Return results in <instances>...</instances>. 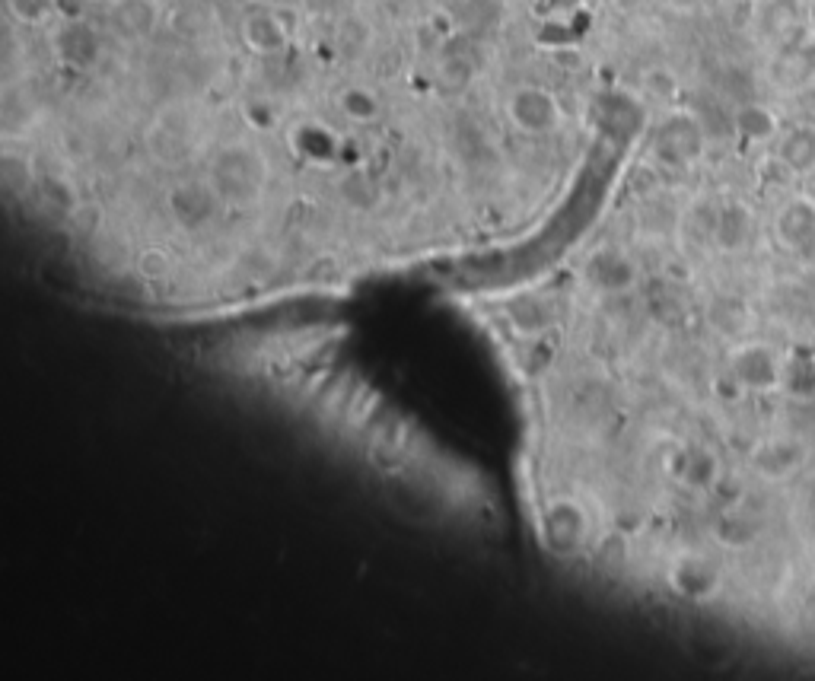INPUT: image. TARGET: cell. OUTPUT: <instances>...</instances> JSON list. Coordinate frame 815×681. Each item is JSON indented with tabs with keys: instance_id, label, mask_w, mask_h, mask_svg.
I'll return each instance as SVG.
<instances>
[{
	"instance_id": "obj_1",
	"label": "cell",
	"mask_w": 815,
	"mask_h": 681,
	"mask_svg": "<svg viewBox=\"0 0 815 681\" xmlns=\"http://www.w3.org/2000/svg\"><path fill=\"white\" fill-rule=\"evenodd\" d=\"M214 188L220 191L223 201H233V204H246V201H255L258 191L265 188L268 182V163L265 156L246 147V144H233V147H223L214 163H211V176Z\"/></svg>"
},
{
	"instance_id": "obj_2",
	"label": "cell",
	"mask_w": 815,
	"mask_h": 681,
	"mask_svg": "<svg viewBox=\"0 0 815 681\" xmlns=\"http://www.w3.org/2000/svg\"><path fill=\"white\" fill-rule=\"evenodd\" d=\"M504 112H507V121L519 131V134H529V137H545V134H554L561 128V102L551 90L545 86H535V83H523L510 90L507 102H504Z\"/></svg>"
},
{
	"instance_id": "obj_3",
	"label": "cell",
	"mask_w": 815,
	"mask_h": 681,
	"mask_svg": "<svg viewBox=\"0 0 815 681\" xmlns=\"http://www.w3.org/2000/svg\"><path fill=\"white\" fill-rule=\"evenodd\" d=\"M220 204L223 198L211 179H182L166 191V211L185 233H198L204 226H211L220 214Z\"/></svg>"
},
{
	"instance_id": "obj_4",
	"label": "cell",
	"mask_w": 815,
	"mask_h": 681,
	"mask_svg": "<svg viewBox=\"0 0 815 681\" xmlns=\"http://www.w3.org/2000/svg\"><path fill=\"white\" fill-rule=\"evenodd\" d=\"M542 538L554 554H577L589 538V522L583 506L574 500H554L542 513Z\"/></svg>"
},
{
	"instance_id": "obj_5",
	"label": "cell",
	"mask_w": 815,
	"mask_h": 681,
	"mask_svg": "<svg viewBox=\"0 0 815 681\" xmlns=\"http://www.w3.org/2000/svg\"><path fill=\"white\" fill-rule=\"evenodd\" d=\"M780 366H784V363L771 354V347L742 344L739 351L733 354L730 373H733V382L739 389L771 392V389H780Z\"/></svg>"
},
{
	"instance_id": "obj_6",
	"label": "cell",
	"mask_w": 815,
	"mask_h": 681,
	"mask_svg": "<svg viewBox=\"0 0 815 681\" xmlns=\"http://www.w3.org/2000/svg\"><path fill=\"white\" fill-rule=\"evenodd\" d=\"M704 150V131L691 115H672L656 134V156L669 166L695 163Z\"/></svg>"
},
{
	"instance_id": "obj_7",
	"label": "cell",
	"mask_w": 815,
	"mask_h": 681,
	"mask_svg": "<svg viewBox=\"0 0 815 681\" xmlns=\"http://www.w3.org/2000/svg\"><path fill=\"white\" fill-rule=\"evenodd\" d=\"M637 277H640L637 265L618 249H599L586 261V281L602 293H612V296L628 293L637 287Z\"/></svg>"
},
{
	"instance_id": "obj_8",
	"label": "cell",
	"mask_w": 815,
	"mask_h": 681,
	"mask_svg": "<svg viewBox=\"0 0 815 681\" xmlns=\"http://www.w3.org/2000/svg\"><path fill=\"white\" fill-rule=\"evenodd\" d=\"M669 586L691 602L714 599L720 592V570L701 554H685L669 570Z\"/></svg>"
},
{
	"instance_id": "obj_9",
	"label": "cell",
	"mask_w": 815,
	"mask_h": 681,
	"mask_svg": "<svg viewBox=\"0 0 815 681\" xmlns=\"http://www.w3.org/2000/svg\"><path fill=\"white\" fill-rule=\"evenodd\" d=\"M55 48H58V58L64 64L77 67V71H90V67L102 58V39L96 26H90L86 20H77L71 16L55 36Z\"/></svg>"
},
{
	"instance_id": "obj_10",
	"label": "cell",
	"mask_w": 815,
	"mask_h": 681,
	"mask_svg": "<svg viewBox=\"0 0 815 681\" xmlns=\"http://www.w3.org/2000/svg\"><path fill=\"white\" fill-rule=\"evenodd\" d=\"M290 147L309 166H332L341 156V137L319 121H303L290 131Z\"/></svg>"
},
{
	"instance_id": "obj_11",
	"label": "cell",
	"mask_w": 815,
	"mask_h": 681,
	"mask_svg": "<svg viewBox=\"0 0 815 681\" xmlns=\"http://www.w3.org/2000/svg\"><path fill=\"white\" fill-rule=\"evenodd\" d=\"M242 42L258 58H274L281 55L290 42V32L281 23V16L274 10H255L242 20Z\"/></svg>"
},
{
	"instance_id": "obj_12",
	"label": "cell",
	"mask_w": 815,
	"mask_h": 681,
	"mask_svg": "<svg viewBox=\"0 0 815 681\" xmlns=\"http://www.w3.org/2000/svg\"><path fill=\"white\" fill-rule=\"evenodd\" d=\"M507 322L519 338H542L554 325V306L542 293H523L516 296V300H510Z\"/></svg>"
},
{
	"instance_id": "obj_13",
	"label": "cell",
	"mask_w": 815,
	"mask_h": 681,
	"mask_svg": "<svg viewBox=\"0 0 815 681\" xmlns=\"http://www.w3.org/2000/svg\"><path fill=\"white\" fill-rule=\"evenodd\" d=\"M803 459H806V449L796 440H771L755 449L752 465L758 475L780 481V478H790L793 471L803 465Z\"/></svg>"
},
{
	"instance_id": "obj_14",
	"label": "cell",
	"mask_w": 815,
	"mask_h": 681,
	"mask_svg": "<svg viewBox=\"0 0 815 681\" xmlns=\"http://www.w3.org/2000/svg\"><path fill=\"white\" fill-rule=\"evenodd\" d=\"M774 230L780 242H787L790 249H803L806 242H815V204L809 198H793L777 214Z\"/></svg>"
},
{
	"instance_id": "obj_15",
	"label": "cell",
	"mask_w": 815,
	"mask_h": 681,
	"mask_svg": "<svg viewBox=\"0 0 815 681\" xmlns=\"http://www.w3.org/2000/svg\"><path fill=\"white\" fill-rule=\"evenodd\" d=\"M160 20V0H115L112 4V23L121 36L128 39H147Z\"/></svg>"
},
{
	"instance_id": "obj_16",
	"label": "cell",
	"mask_w": 815,
	"mask_h": 681,
	"mask_svg": "<svg viewBox=\"0 0 815 681\" xmlns=\"http://www.w3.org/2000/svg\"><path fill=\"white\" fill-rule=\"evenodd\" d=\"M755 233V220H752V211H745L742 204H726L717 211V220H714V242L723 249V252H739L745 242L752 239Z\"/></svg>"
},
{
	"instance_id": "obj_17",
	"label": "cell",
	"mask_w": 815,
	"mask_h": 681,
	"mask_svg": "<svg viewBox=\"0 0 815 681\" xmlns=\"http://www.w3.org/2000/svg\"><path fill=\"white\" fill-rule=\"evenodd\" d=\"M777 163L790 169L793 176H809V172H815V128L796 125L793 131H787L777 150Z\"/></svg>"
},
{
	"instance_id": "obj_18",
	"label": "cell",
	"mask_w": 815,
	"mask_h": 681,
	"mask_svg": "<svg viewBox=\"0 0 815 681\" xmlns=\"http://www.w3.org/2000/svg\"><path fill=\"white\" fill-rule=\"evenodd\" d=\"M780 389L800 401H812L815 398V357L796 351L780 366Z\"/></svg>"
},
{
	"instance_id": "obj_19",
	"label": "cell",
	"mask_w": 815,
	"mask_h": 681,
	"mask_svg": "<svg viewBox=\"0 0 815 681\" xmlns=\"http://www.w3.org/2000/svg\"><path fill=\"white\" fill-rule=\"evenodd\" d=\"M710 325H714L726 338H739V335L749 331L752 312L739 300V296H720V300L710 303Z\"/></svg>"
},
{
	"instance_id": "obj_20",
	"label": "cell",
	"mask_w": 815,
	"mask_h": 681,
	"mask_svg": "<svg viewBox=\"0 0 815 681\" xmlns=\"http://www.w3.org/2000/svg\"><path fill=\"white\" fill-rule=\"evenodd\" d=\"M733 128L742 141H752V144H765L777 134V118L774 112H768L765 106H742L733 118Z\"/></svg>"
},
{
	"instance_id": "obj_21",
	"label": "cell",
	"mask_w": 815,
	"mask_h": 681,
	"mask_svg": "<svg viewBox=\"0 0 815 681\" xmlns=\"http://www.w3.org/2000/svg\"><path fill=\"white\" fill-rule=\"evenodd\" d=\"M338 109L344 118L357 121V125H373V121L383 115V102L373 90L367 86H348L341 96H338Z\"/></svg>"
},
{
	"instance_id": "obj_22",
	"label": "cell",
	"mask_w": 815,
	"mask_h": 681,
	"mask_svg": "<svg viewBox=\"0 0 815 681\" xmlns=\"http://www.w3.org/2000/svg\"><path fill=\"white\" fill-rule=\"evenodd\" d=\"M717 475H720L717 459L710 456L707 449L688 452V456L682 459V468H679V478H682L688 487H695V491H707V487H714Z\"/></svg>"
},
{
	"instance_id": "obj_23",
	"label": "cell",
	"mask_w": 815,
	"mask_h": 681,
	"mask_svg": "<svg viewBox=\"0 0 815 681\" xmlns=\"http://www.w3.org/2000/svg\"><path fill=\"white\" fill-rule=\"evenodd\" d=\"M7 10L23 26H42L55 16V0H7Z\"/></svg>"
},
{
	"instance_id": "obj_24",
	"label": "cell",
	"mask_w": 815,
	"mask_h": 681,
	"mask_svg": "<svg viewBox=\"0 0 815 681\" xmlns=\"http://www.w3.org/2000/svg\"><path fill=\"white\" fill-rule=\"evenodd\" d=\"M468 80H472V64H468L465 58H446L440 64V71H437V86L446 93L465 90Z\"/></svg>"
},
{
	"instance_id": "obj_25",
	"label": "cell",
	"mask_w": 815,
	"mask_h": 681,
	"mask_svg": "<svg viewBox=\"0 0 815 681\" xmlns=\"http://www.w3.org/2000/svg\"><path fill=\"white\" fill-rule=\"evenodd\" d=\"M586 7V0H532V13L539 16L542 23L551 20H574Z\"/></svg>"
},
{
	"instance_id": "obj_26",
	"label": "cell",
	"mask_w": 815,
	"mask_h": 681,
	"mask_svg": "<svg viewBox=\"0 0 815 681\" xmlns=\"http://www.w3.org/2000/svg\"><path fill=\"white\" fill-rule=\"evenodd\" d=\"M246 121L255 128V131H271L277 125V109L265 99H255L246 106Z\"/></svg>"
},
{
	"instance_id": "obj_27",
	"label": "cell",
	"mask_w": 815,
	"mask_h": 681,
	"mask_svg": "<svg viewBox=\"0 0 815 681\" xmlns=\"http://www.w3.org/2000/svg\"><path fill=\"white\" fill-rule=\"evenodd\" d=\"M717 532L723 538V545H733V548H742V545H749V541H752V529L749 526L742 529L736 516H726Z\"/></svg>"
},
{
	"instance_id": "obj_28",
	"label": "cell",
	"mask_w": 815,
	"mask_h": 681,
	"mask_svg": "<svg viewBox=\"0 0 815 681\" xmlns=\"http://www.w3.org/2000/svg\"><path fill=\"white\" fill-rule=\"evenodd\" d=\"M141 271L147 277H166L172 271V261H169V255L163 249H150V252L141 255Z\"/></svg>"
},
{
	"instance_id": "obj_29",
	"label": "cell",
	"mask_w": 815,
	"mask_h": 681,
	"mask_svg": "<svg viewBox=\"0 0 815 681\" xmlns=\"http://www.w3.org/2000/svg\"><path fill=\"white\" fill-rule=\"evenodd\" d=\"M644 4H647V0H615V7H618V10H628V13H631V10H640Z\"/></svg>"
},
{
	"instance_id": "obj_30",
	"label": "cell",
	"mask_w": 815,
	"mask_h": 681,
	"mask_svg": "<svg viewBox=\"0 0 815 681\" xmlns=\"http://www.w3.org/2000/svg\"><path fill=\"white\" fill-rule=\"evenodd\" d=\"M803 58H806V64H809V71L815 74V42H812V45L806 48V55H803Z\"/></svg>"
},
{
	"instance_id": "obj_31",
	"label": "cell",
	"mask_w": 815,
	"mask_h": 681,
	"mask_svg": "<svg viewBox=\"0 0 815 681\" xmlns=\"http://www.w3.org/2000/svg\"><path fill=\"white\" fill-rule=\"evenodd\" d=\"M258 4H265V7H274V4H281V0H258Z\"/></svg>"
}]
</instances>
